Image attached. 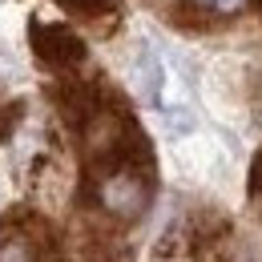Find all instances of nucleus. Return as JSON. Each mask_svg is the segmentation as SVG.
I'll list each match as a JSON object with an SVG mask.
<instances>
[{
    "label": "nucleus",
    "instance_id": "obj_6",
    "mask_svg": "<svg viewBox=\"0 0 262 262\" xmlns=\"http://www.w3.org/2000/svg\"><path fill=\"white\" fill-rule=\"evenodd\" d=\"M16 117H20V105H4V101H0V141H4L8 133H12Z\"/></svg>",
    "mask_w": 262,
    "mask_h": 262
},
{
    "label": "nucleus",
    "instance_id": "obj_4",
    "mask_svg": "<svg viewBox=\"0 0 262 262\" xmlns=\"http://www.w3.org/2000/svg\"><path fill=\"white\" fill-rule=\"evenodd\" d=\"M57 4H61L65 12H77V16H89V20L121 12V0H57Z\"/></svg>",
    "mask_w": 262,
    "mask_h": 262
},
{
    "label": "nucleus",
    "instance_id": "obj_3",
    "mask_svg": "<svg viewBox=\"0 0 262 262\" xmlns=\"http://www.w3.org/2000/svg\"><path fill=\"white\" fill-rule=\"evenodd\" d=\"M29 45H33V57L53 73H73L89 57L85 40L69 25H57V20H33L29 25Z\"/></svg>",
    "mask_w": 262,
    "mask_h": 262
},
{
    "label": "nucleus",
    "instance_id": "obj_7",
    "mask_svg": "<svg viewBox=\"0 0 262 262\" xmlns=\"http://www.w3.org/2000/svg\"><path fill=\"white\" fill-rule=\"evenodd\" d=\"M250 198L262 202V149L254 154V162H250Z\"/></svg>",
    "mask_w": 262,
    "mask_h": 262
},
{
    "label": "nucleus",
    "instance_id": "obj_5",
    "mask_svg": "<svg viewBox=\"0 0 262 262\" xmlns=\"http://www.w3.org/2000/svg\"><path fill=\"white\" fill-rule=\"evenodd\" d=\"M202 12H218V16H230V12H238L246 0H194Z\"/></svg>",
    "mask_w": 262,
    "mask_h": 262
},
{
    "label": "nucleus",
    "instance_id": "obj_2",
    "mask_svg": "<svg viewBox=\"0 0 262 262\" xmlns=\"http://www.w3.org/2000/svg\"><path fill=\"white\" fill-rule=\"evenodd\" d=\"M53 230L33 210H12L0 226V262H49Z\"/></svg>",
    "mask_w": 262,
    "mask_h": 262
},
{
    "label": "nucleus",
    "instance_id": "obj_1",
    "mask_svg": "<svg viewBox=\"0 0 262 262\" xmlns=\"http://www.w3.org/2000/svg\"><path fill=\"white\" fill-rule=\"evenodd\" d=\"M93 198L105 214L133 222L145 214L149 198H154V165H129V169H113V173H97L89 178Z\"/></svg>",
    "mask_w": 262,
    "mask_h": 262
}]
</instances>
